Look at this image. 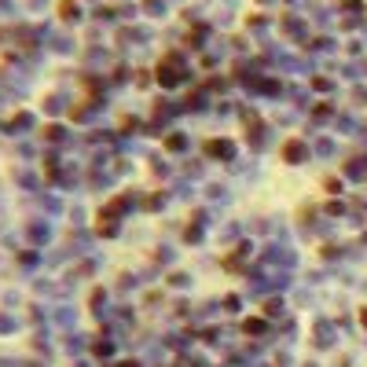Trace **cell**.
Instances as JSON below:
<instances>
[{
	"instance_id": "2",
	"label": "cell",
	"mask_w": 367,
	"mask_h": 367,
	"mask_svg": "<svg viewBox=\"0 0 367 367\" xmlns=\"http://www.w3.org/2000/svg\"><path fill=\"white\" fill-rule=\"evenodd\" d=\"M301 158H305V143H301V140H286V143H283V162L298 165Z\"/></svg>"
},
{
	"instance_id": "3",
	"label": "cell",
	"mask_w": 367,
	"mask_h": 367,
	"mask_svg": "<svg viewBox=\"0 0 367 367\" xmlns=\"http://www.w3.org/2000/svg\"><path fill=\"white\" fill-rule=\"evenodd\" d=\"M125 206H129V195H118L106 209H99V224H103V221H111V217H118V213H125Z\"/></svg>"
},
{
	"instance_id": "4",
	"label": "cell",
	"mask_w": 367,
	"mask_h": 367,
	"mask_svg": "<svg viewBox=\"0 0 367 367\" xmlns=\"http://www.w3.org/2000/svg\"><path fill=\"white\" fill-rule=\"evenodd\" d=\"M206 155L209 158H232V143H228V140H209L206 143Z\"/></svg>"
},
{
	"instance_id": "1",
	"label": "cell",
	"mask_w": 367,
	"mask_h": 367,
	"mask_svg": "<svg viewBox=\"0 0 367 367\" xmlns=\"http://www.w3.org/2000/svg\"><path fill=\"white\" fill-rule=\"evenodd\" d=\"M158 81H162V85H176V81H180V63H176V55H165V66H158Z\"/></svg>"
}]
</instances>
